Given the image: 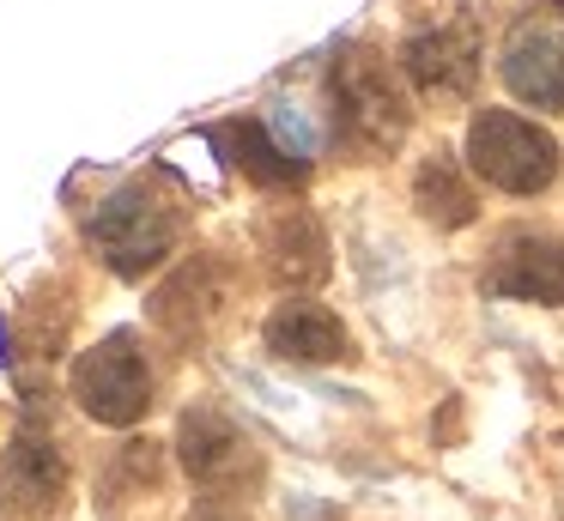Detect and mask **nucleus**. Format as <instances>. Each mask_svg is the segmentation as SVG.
Returning a JSON list of instances; mask_svg holds the SVG:
<instances>
[{"label":"nucleus","mask_w":564,"mask_h":521,"mask_svg":"<svg viewBox=\"0 0 564 521\" xmlns=\"http://www.w3.org/2000/svg\"><path fill=\"white\" fill-rule=\"evenodd\" d=\"M86 242L98 249V261L116 279H147L152 267L171 261V249L183 242V213L164 188L152 182H122L98 213L86 218Z\"/></svg>","instance_id":"obj_1"},{"label":"nucleus","mask_w":564,"mask_h":521,"mask_svg":"<svg viewBox=\"0 0 564 521\" xmlns=\"http://www.w3.org/2000/svg\"><path fill=\"white\" fill-rule=\"evenodd\" d=\"M467 170L498 194H546L564 170V152L540 121L516 109H479L467 121Z\"/></svg>","instance_id":"obj_2"},{"label":"nucleus","mask_w":564,"mask_h":521,"mask_svg":"<svg viewBox=\"0 0 564 521\" xmlns=\"http://www.w3.org/2000/svg\"><path fill=\"white\" fill-rule=\"evenodd\" d=\"M67 388H74L79 412L110 431H128V424L147 419L152 406V363L140 351L134 334H110L91 351H79L74 370H67Z\"/></svg>","instance_id":"obj_3"},{"label":"nucleus","mask_w":564,"mask_h":521,"mask_svg":"<svg viewBox=\"0 0 564 521\" xmlns=\"http://www.w3.org/2000/svg\"><path fill=\"white\" fill-rule=\"evenodd\" d=\"M334 133L352 145H365V152H382V145H394L406 133V104L401 91H394L389 67H382L377 55H346L340 67H334Z\"/></svg>","instance_id":"obj_4"},{"label":"nucleus","mask_w":564,"mask_h":521,"mask_svg":"<svg viewBox=\"0 0 564 521\" xmlns=\"http://www.w3.org/2000/svg\"><path fill=\"white\" fill-rule=\"evenodd\" d=\"M479 285L491 297H510V303L564 310V242L546 237V230H510V237H498Z\"/></svg>","instance_id":"obj_5"},{"label":"nucleus","mask_w":564,"mask_h":521,"mask_svg":"<svg viewBox=\"0 0 564 521\" xmlns=\"http://www.w3.org/2000/svg\"><path fill=\"white\" fill-rule=\"evenodd\" d=\"M498 73L510 97L534 109H564V24H516V36L498 55Z\"/></svg>","instance_id":"obj_6"},{"label":"nucleus","mask_w":564,"mask_h":521,"mask_svg":"<svg viewBox=\"0 0 564 521\" xmlns=\"http://www.w3.org/2000/svg\"><path fill=\"white\" fill-rule=\"evenodd\" d=\"M401 73L431 97H462L479 79V43L467 24H443V31H419L401 48Z\"/></svg>","instance_id":"obj_7"},{"label":"nucleus","mask_w":564,"mask_h":521,"mask_svg":"<svg viewBox=\"0 0 564 521\" xmlns=\"http://www.w3.org/2000/svg\"><path fill=\"white\" fill-rule=\"evenodd\" d=\"M67 491V460L50 436H13L7 455H0V497L19 509V515H50Z\"/></svg>","instance_id":"obj_8"},{"label":"nucleus","mask_w":564,"mask_h":521,"mask_svg":"<svg viewBox=\"0 0 564 521\" xmlns=\"http://www.w3.org/2000/svg\"><path fill=\"white\" fill-rule=\"evenodd\" d=\"M346 346H352V339H346V322L328 303L285 297L280 310L268 315V351L285 363H340Z\"/></svg>","instance_id":"obj_9"},{"label":"nucleus","mask_w":564,"mask_h":521,"mask_svg":"<svg viewBox=\"0 0 564 521\" xmlns=\"http://www.w3.org/2000/svg\"><path fill=\"white\" fill-rule=\"evenodd\" d=\"M213 145H219L225 158H231L237 170H243L249 182H261V188H292V182L310 176V164L297 152H285L280 140H273L268 128H261L256 116H237V121H219L213 128Z\"/></svg>","instance_id":"obj_10"},{"label":"nucleus","mask_w":564,"mask_h":521,"mask_svg":"<svg viewBox=\"0 0 564 521\" xmlns=\"http://www.w3.org/2000/svg\"><path fill=\"white\" fill-rule=\"evenodd\" d=\"M176 448H183V467L195 473L200 485H219V479H231L237 467H243V431H237L225 412H213V406H195V412H183V431H176Z\"/></svg>","instance_id":"obj_11"},{"label":"nucleus","mask_w":564,"mask_h":521,"mask_svg":"<svg viewBox=\"0 0 564 521\" xmlns=\"http://www.w3.org/2000/svg\"><path fill=\"white\" fill-rule=\"evenodd\" d=\"M413 200H419V213H425L437 230H462V225H474V218H479V194L467 188L462 164L443 158V152H431L425 164H419Z\"/></svg>","instance_id":"obj_12"}]
</instances>
